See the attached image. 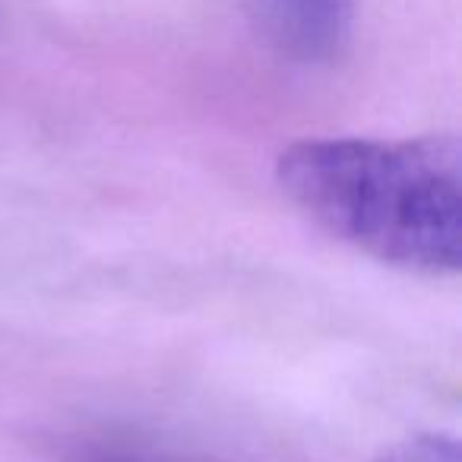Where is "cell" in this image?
<instances>
[{"label":"cell","mask_w":462,"mask_h":462,"mask_svg":"<svg viewBox=\"0 0 462 462\" xmlns=\"http://www.w3.org/2000/svg\"><path fill=\"white\" fill-rule=\"evenodd\" d=\"M282 193L336 241L421 276L462 270V143L304 140L276 162Z\"/></svg>","instance_id":"1"},{"label":"cell","mask_w":462,"mask_h":462,"mask_svg":"<svg viewBox=\"0 0 462 462\" xmlns=\"http://www.w3.org/2000/svg\"><path fill=\"white\" fill-rule=\"evenodd\" d=\"M254 16L285 58L320 64L346 45L355 0H254Z\"/></svg>","instance_id":"2"},{"label":"cell","mask_w":462,"mask_h":462,"mask_svg":"<svg viewBox=\"0 0 462 462\" xmlns=\"http://www.w3.org/2000/svg\"><path fill=\"white\" fill-rule=\"evenodd\" d=\"M377 462H462L453 434H418L390 447Z\"/></svg>","instance_id":"3"}]
</instances>
